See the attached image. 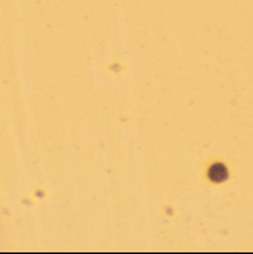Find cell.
Masks as SVG:
<instances>
[{"mask_svg":"<svg viewBox=\"0 0 253 254\" xmlns=\"http://www.w3.org/2000/svg\"><path fill=\"white\" fill-rule=\"evenodd\" d=\"M230 171L222 162H213L210 167L207 168V179L208 182H212L213 185H221L229 181Z\"/></svg>","mask_w":253,"mask_h":254,"instance_id":"6da1fadb","label":"cell"}]
</instances>
